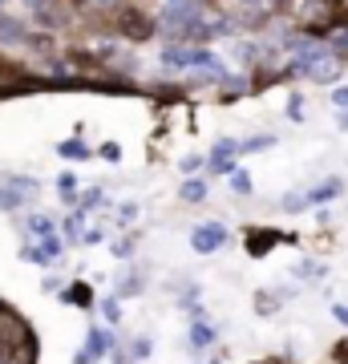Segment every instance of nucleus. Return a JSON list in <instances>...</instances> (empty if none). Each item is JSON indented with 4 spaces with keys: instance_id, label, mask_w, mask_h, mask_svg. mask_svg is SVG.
Masks as SVG:
<instances>
[{
    "instance_id": "obj_1",
    "label": "nucleus",
    "mask_w": 348,
    "mask_h": 364,
    "mask_svg": "<svg viewBox=\"0 0 348 364\" xmlns=\"http://www.w3.org/2000/svg\"><path fill=\"white\" fill-rule=\"evenodd\" d=\"M223 239H227V231H223L219 223H211V227H199V231H194V251H215L223 243Z\"/></svg>"
},
{
    "instance_id": "obj_2",
    "label": "nucleus",
    "mask_w": 348,
    "mask_h": 364,
    "mask_svg": "<svg viewBox=\"0 0 348 364\" xmlns=\"http://www.w3.org/2000/svg\"><path fill=\"white\" fill-rule=\"evenodd\" d=\"M275 239H280L275 231H259V235H251V239H247V247H251V255H263V247H271Z\"/></svg>"
},
{
    "instance_id": "obj_3",
    "label": "nucleus",
    "mask_w": 348,
    "mask_h": 364,
    "mask_svg": "<svg viewBox=\"0 0 348 364\" xmlns=\"http://www.w3.org/2000/svg\"><path fill=\"white\" fill-rule=\"evenodd\" d=\"M203 195H206V191H203V182H186V186H182V198H191V203H199Z\"/></svg>"
},
{
    "instance_id": "obj_4",
    "label": "nucleus",
    "mask_w": 348,
    "mask_h": 364,
    "mask_svg": "<svg viewBox=\"0 0 348 364\" xmlns=\"http://www.w3.org/2000/svg\"><path fill=\"white\" fill-rule=\"evenodd\" d=\"M90 352H93V356H102V352H105V336H102V332H93V336H90Z\"/></svg>"
},
{
    "instance_id": "obj_5",
    "label": "nucleus",
    "mask_w": 348,
    "mask_h": 364,
    "mask_svg": "<svg viewBox=\"0 0 348 364\" xmlns=\"http://www.w3.org/2000/svg\"><path fill=\"white\" fill-rule=\"evenodd\" d=\"M61 150H65V158H85V154H81V146H78V142H65Z\"/></svg>"
},
{
    "instance_id": "obj_6",
    "label": "nucleus",
    "mask_w": 348,
    "mask_h": 364,
    "mask_svg": "<svg viewBox=\"0 0 348 364\" xmlns=\"http://www.w3.org/2000/svg\"><path fill=\"white\" fill-rule=\"evenodd\" d=\"M235 191H239V195H247V191H251V182H247V174H235Z\"/></svg>"
},
{
    "instance_id": "obj_7",
    "label": "nucleus",
    "mask_w": 348,
    "mask_h": 364,
    "mask_svg": "<svg viewBox=\"0 0 348 364\" xmlns=\"http://www.w3.org/2000/svg\"><path fill=\"white\" fill-rule=\"evenodd\" d=\"M28 9H33V13H45V4H49V0H25Z\"/></svg>"
},
{
    "instance_id": "obj_8",
    "label": "nucleus",
    "mask_w": 348,
    "mask_h": 364,
    "mask_svg": "<svg viewBox=\"0 0 348 364\" xmlns=\"http://www.w3.org/2000/svg\"><path fill=\"white\" fill-rule=\"evenodd\" d=\"M336 316H340V324H348V308H336Z\"/></svg>"
},
{
    "instance_id": "obj_9",
    "label": "nucleus",
    "mask_w": 348,
    "mask_h": 364,
    "mask_svg": "<svg viewBox=\"0 0 348 364\" xmlns=\"http://www.w3.org/2000/svg\"><path fill=\"white\" fill-rule=\"evenodd\" d=\"M340 21H344V25H348V13H344V16H340Z\"/></svg>"
}]
</instances>
